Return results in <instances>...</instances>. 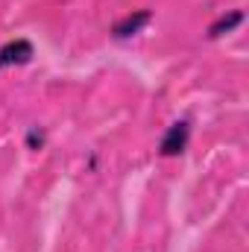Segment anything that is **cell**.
<instances>
[{
	"label": "cell",
	"mask_w": 249,
	"mask_h": 252,
	"mask_svg": "<svg viewBox=\"0 0 249 252\" xmlns=\"http://www.w3.org/2000/svg\"><path fill=\"white\" fill-rule=\"evenodd\" d=\"M187 141H190V124H187V121H176V124L164 132V138H161V144H158V153H161L164 158L182 156L187 150Z\"/></svg>",
	"instance_id": "6da1fadb"
},
{
	"label": "cell",
	"mask_w": 249,
	"mask_h": 252,
	"mask_svg": "<svg viewBox=\"0 0 249 252\" xmlns=\"http://www.w3.org/2000/svg\"><path fill=\"white\" fill-rule=\"evenodd\" d=\"M32 56H35V50H32V44H30L27 38L6 41V44L0 47V70H3V67H21V64L30 62Z\"/></svg>",
	"instance_id": "7a4b0ae2"
},
{
	"label": "cell",
	"mask_w": 249,
	"mask_h": 252,
	"mask_svg": "<svg viewBox=\"0 0 249 252\" xmlns=\"http://www.w3.org/2000/svg\"><path fill=\"white\" fill-rule=\"evenodd\" d=\"M150 21H153V12H150V9H138V12H132V15L121 18V21L112 27V35H115L118 41L132 38V35H138V32H141Z\"/></svg>",
	"instance_id": "3957f363"
},
{
	"label": "cell",
	"mask_w": 249,
	"mask_h": 252,
	"mask_svg": "<svg viewBox=\"0 0 249 252\" xmlns=\"http://www.w3.org/2000/svg\"><path fill=\"white\" fill-rule=\"evenodd\" d=\"M244 21V12H229V15H223V18H217L211 27H208V38H220V35H226V32H232L238 24Z\"/></svg>",
	"instance_id": "277c9868"
},
{
	"label": "cell",
	"mask_w": 249,
	"mask_h": 252,
	"mask_svg": "<svg viewBox=\"0 0 249 252\" xmlns=\"http://www.w3.org/2000/svg\"><path fill=\"white\" fill-rule=\"evenodd\" d=\"M44 141H47V135H44V129H38V126H32V129L27 132V147H30V150H41V147H44Z\"/></svg>",
	"instance_id": "5b68a950"
}]
</instances>
